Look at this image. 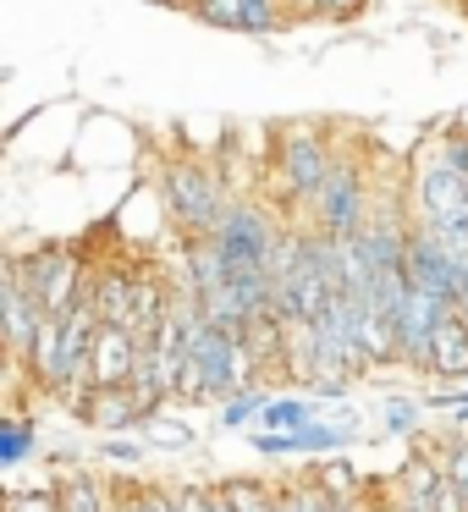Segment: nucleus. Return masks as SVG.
Instances as JSON below:
<instances>
[{"instance_id": "obj_4", "label": "nucleus", "mask_w": 468, "mask_h": 512, "mask_svg": "<svg viewBox=\"0 0 468 512\" xmlns=\"http://www.w3.org/2000/svg\"><path fill=\"white\" fill-rule=\"evenodd\" d=\"M17 276H23V287L34 292V303L45 314H67L89 298V270H83V259L61 243H45L28 259H17Z\"/></svg>"}, {"instance_id": "obj_20", "label": "nucleus", "mask_w": 468, "mask_h": 512, "mask_svg": "<svg viewBox=\"0 0 468 512\" xmlns=\"http://www.w3.org/2000/svg\"><path fill=\"white\" fill-rule=\"evenodd\" d=\"M144 441L155 446V452H193V446H199V430H193L188 419H166V413H160V419L144 424Z\"/></svg>"}, {"instance_id": "obj_14", "label": "nucleus", "mask_w": 468, "mask_h": 512, "mask_svg": "<svg viewBox=\"0 0 468 512\" xmlns=\"http://www.w3.org/2000/svg\"><path fill=\"white\" fill-rule=\"evenodd\" d=\"M435 380H457L463 386L468 380V320H463V309H446L441 314V325H435Z\"/></svg>"}, {"instance_id": "obj_7", "label": "nucleus", "mask_w": 468, "mask_h": 512, "mask_svg": "<svg viewBox=\"0 0 468 512\" xmlns=\"http://www.w3.org/2000/svg\"><path fill=\"white\" fill-rule=\"evenodd\" d=\"M402 270H408V287L413 292H430V298H441V303H457L468 265L457 254H446L424 226H413V232H408V254H402Z\"/></svg>"}, {"instance_id": "obj_33", "label": "nucleus", "mask_w": 468, "mask_h": 512, "mask_svg": "<svg viewBox=\"0 0 468 512\" xmlns=\"http://www.w3.org/2000/svg\"><path fill=\"white\" fill-rule=\"evenodd\" d=\"M182 6H188V0H182Z\"/></svg>"}, {"instance_id": "obj_19", "label": "nucleus", "mask_w": 468, "mask_h": 512, "mask_svg": "<svg viewBox=\"0 0 468 512\" xmlns=\"http://www.w3.org/2000/svg\"><path fill=\"white\" fill-rule=\"evenodd\" d=\"M380 430H386V435H402V441H419V435H424V402H413V397H386V402H380Z\"/></svg>"}, {"instance_id": "obj_25", "label": "nucleus", "mask_w": 468, "mask_h": 512, "mask_svg": "<svg viewBox=\"0 0 468 512\" xmlns=\"http://www.w3.org/2000/svg\"><path fill=\"white\" fill-rule=\"evenodd\" d=\"M369 12V0H309L314 23H358Z\"/></svg>"}, {"instance_id": "obj_16", "label": "nucleus", "mask_w": 468, "mask_h": 512, "mask_svg": "<svg viewBox=\"0 0 468 512\" xmlns=\"http://www.w3.org/2000/svg\"><path fill=\"white\" fill-rule=\"evenodd\" d=\"M309 419H320L314 391H309V397H298V391H276V397L265 402V413H259L254 430H303Z\"/></svg>"}, {"instance_id": "obj_34", "label": "nucleus", "mask_w": 468, "mask_h": 512, "mask_svg": "<svg viewBox=\"0 0 468 512\" xmlns=\"http://www.w3.org/2000/svg\"><path fill=\"white\" fill-rule=\"evenodd\" d=\"M463 386H468V380H463Z\"/></svg>"}, {"instance_id": "obj_12", "label": "nucleus", "mask_w": 468, "mask_h": 512, "mask_svg": "<svg viewBox=\"0 0 468 512\" xmlns=\"http://www.w3.org/2000/svg\"><path fill=\"white\" fill-rule=\"evenodd\" d=\"M144 353H149V342L138 331L100 325V336H94V386H133Z\"/></svg>"}, {"instance_id": "obj_21", "label": "nucleus", "mask_w": 468, "mask_h": 512, "mask_svg": "<svg viewBox=\"0 0 468 512\" xmlns=\"http://www.w3.org/2000/svg\"><path fill=\"white\" fill-rule=\"evenodd\" d=\"M182 12H193L204 28H221V34H243V0H188Z\"/></svg>"}, {"instance_id": "obj_17", "label": "nucleus", "mask_w": 468, "mask_h": 512, "mask_svg": "<svg viewBox=\"0 0 468 512\" xmlns=\"http://www.w3.org/2000/svg\"><path fill=\"white\" fill-rule=\"evenodd\" d=\"M270 397H276V391H270V386H259V380H254V386L232 391V397L221 402V419H215V424H221V430H254Z\"/></svg>"}, {"instance_id": "obj_15", "label": "nucleus", "mask_w": 468, "mask_h": 512, "mask_svg": "<svg viewBox=\"0 0 468 512\" xmlns=\"http://www.w3.org/2000/svg\"><path fill=\"white\" fill-rule=\"evenodd\" d=\"M56 485H61V512H111V485L94 479L89 468H72Z\"/></svg>"}, {"instance_id": "obj_31", "label": "nucleus", "mask_w": 468, "mask_h": 512, "mask_svg": "<svg viewBox=\"0 0 468 512\" xmlns=\"http://www.w3.org/2000/svg\"><path fill=\"white\" fill-rule=\"evenodd\" d=\"M457 309H463V320H468V270H463V292H457Z\"/></svg>"}, {"instance_id": "obj_8", "label": "nucleus", "mask_w": 468, "mask_h": 512, "mask_svg": "<svg viewBox=\"0 0 468 512\" xmlns=\"http://www.w3.org/2000/svg\"><path fill=\"white\" fill-rule=\"evenodd\" d=\"M452 309V303L430 298V292H413L402 298L397 309V347H402V369H413V375H435V325H441V314Z\"/></svg>"}, {"instance_id": "obj_6", "label": "nucleus", "mask_w": 468, "mask_h": 512, "mask_svg": "<svg viewBox=\"0 0 468 512\" xmlns=\"http://www.w3.org/2000/svg\"><path fill=\"white\" fill-rule=\"evenodd\" d=\"M391 496H397V512H463V490L441 474V463L419 441L391 474Z\"/></svg>"}, {"instance_id": "obj_9", "label": "nucleus", "mask_w": 468, "mask_h": 512, "mask_svg": "<svg viewBox=\"0 0 468 512\" xmlns=\"http://www.w3.org/2000/svg\"><path fill=\"white\" fill-rule=\"evenodd\" d=\"M39 320H45V309H39L34 292L23 287V276H17V254H12L6 265H0V331H6V358H12V369H23Z\"/></svg>"}, {"instance_id": "obj_3", "label": "nucleus", "mask_w": 468, "mask_h": 512, "mask_svg": "<svg viewBox=\"0 0 468 512\" xmlns=\"http://www.w3.org/2000/svg\"><path fill=\"white\" fill-rule=\"evenodd\" d=\"M281 237H287V226L276 221V210H270V204L237 199L232 210H226L215 243H221V259H226V270H232V276H270Z\"/></svg>"}, {"instance_id": "obj_18", "label": "nucleus", "mask_w": 468, "mask_h": 512, "mask_svg": "<svg viewBox=\"0 0 468 512\" xmlns=\"http://www.w3.org/2000/svg\"><path fill=\"white\" fill-rule=\"evenodd\" d=\"M34 441H39V424L28 419V413H6L0 419V468H17V463H28V452H34Z\"/></svg>"}, {"instance_id": "obj_23", "label": "nucleus", "mask_w": 468, "mask_h": 512, "mask_svg": "<svg viewBox=\"0 0 468 512\" xmlns=\"http://www.w3.org/2000/svg\"><path fill=\"white\" fill-rule=\"evenodd\" d=\"M419 226L446 248V254H457V259L468 265V210H463V215H441V221H419Z\"/></svg>"}, {"instance_id": "obj_11", "label": "nucleus", "mask_w": 468, "mask_h": 512, "mask_svg": "<svg viewBox=\"0 0 468 512\" xmlns=\"http://www.w3.org/2000/svg\"><path fill=\"white\" fill-rule=\"evenodd\" d=\"M78 419L105 435H138L149 419H160V408L138 397V386H94V397L83 402Z\"/></svg>"}, {"instance_id": "obj_28", "label": "nucleus", "mask_w": 468, "mask_h": 512, "mask_svg": "<svg viewBox=\"0 0 468 512\" xmlns=\"http://www.w3.org/2000/svg\"><path fill=\"white\" fill-rule=\"evenodd\" d=\"M144 507H149V512H182L177 485H144Z\"/></svg>"}, {"instance_id": "obj_2", "label": "nucleus", "mask_w": 468, "mask_h": 512, "mask_svg": "<svg viewBox=\"0 0 468 512\" xmlns=\"http://www.w3.org/2000/svg\"><path fill=\"white\" fill-rule=\"evenodd\" d=\"M160 193H166V210L171 221H177L182 237H215L226 221V210H232V193H226V177L210 166H199V160H177V166L166 171V182H160Z\"/></svg>"}, {"instance_id": "obj_13", "label": "nucleus", "mask_w": 468, "mask_h": 512, "mask_svg": "<svg viewBox=\"0 0 468 512\" xmlns=\"http://www.w3.org/2000/svg\"><path fill=\"white\" fill-rule=\"evenodd\" d=\"M89 303L100 314V325H127L133 331V309H138V276L122 265H105L89 276Z\"/></svg>"}, {"instance_id": "obj_5", "label": "nucleus", "mask_w": 468, "mask_h": 512, "mask_svg": "<svg viewBox=\"0 0 468 512\" xmlns=\"http://www.w3.org/2000/svg\"><path fill=\"white\" fill-rule=\"evenodd\" d=\"M369 182H364V166H358L353 155H336V166H331V177H325V188H320V199H314V210H309V232H320V237H358L364 232V221H369Z\"/></svg>"}, {"instance_id": "obj_27", "label": "nucleus", "mask_w": 468, "mask_h": 512, "mask_svg": "<svg viewBox=\"0 0 468 512\" xmlns=\"http://www.w3.org/2000/svg\"><path fill=\"white\" fill-rule=\"evenodd\" d=\"M435 155H446L457 171H468V127H446V133L435 138Z\"/></svg>"}, {"instance_id": "obj_26", "label": "nucleus", "mask_w": 468, "mask_h": 512, "mask_svg": "<svg viewBox=\"0 0 468 512\" xmlns=\"http://www.w3.org/2000/svg\"><path fill=\"white\" fill-rule=\"evenodd\" d=\"M144 452H149V441H138V435H111V441L100 446L105 463H122V468H138V463H144Z\"/></svg>"}, {"instance_id": "obj_29", "label": "nucleus", "mask_w": 468, "mask_h": 512, "mask_svg": "<svg viewBox=\"0 0 468 512\" xmlns=\"http://www.w3.org/2000/svg\"><path fill=\"white\" fill-rule=\"evenodd\" d=\"M369 512H397V496H391V479H386V490H380V496H369Z\"/></svg>"}, {"instance_id": "obj_32", "label": "nucleus", "mask_w": 468, "mask_h": 512, "mask_svg": "<svg viewBox=\"0 0 468 512\" xmlns=\"http://www.w3.org/2000/svg\"><path fill=\"white\" fill-rule=\"evenodd\" d=\"M149 6H182V0H149Z\"/></svg>"}, {"instance_id": "obj_30", "label": "nucleus", "mask_w": 468, "mask_h": 512, "mask_svg": "<svg viewBox=\"0 0 468 512\" xmlns=\"http://www.w3.org/2000/svg\"><path fill=\"white\" fill-rule=\"evenodd\" d=\"M331 512H369V490L358 501H331Z\"/></svg>"}, {"instance_id": "obj_22", "label": "nucleus", "mask_w": 468, "mask_h": 512, "mask_svg": "<svg viewBox=\"0 0 468 512\" xmlns=\"http://www.w3.org/2000/svg\"><path fill=\"white\" fill-rule=\"evenodd\" d=\"M276 512H331V501H325L320 485L303 474V479H287V485H276Z\"/></svg>"}, {"instance_id": "obj_10", "label": "nucleus", "mask_w": 468, "mask_h": 512, "mask_svg": "<svg viewBox=\"0 0 468 512\" xmlns=\"http://www.w3.org/2000/svg\"><path fill=\"white\" fill-rule=\"evenodd\" d=\"M413 204H419V221H441V215H463L468 210V171H457L446 155L424 160L413 171Z\"/></svg>"}, {"instance_id": "obj_1", "label": "nucleus", "mask_w": 468, "mask_h": 512, "mask_svg": "<svg viewBox=\"0 0 468 512\" xmlns=\"http://www.w3.org/2000/svg\"><path fill=\"white\" fill-rule=\"evenodd\" d=\"M331 166H336V155H331V144H325L320 122L281 127V138H276V182H270V193H276V204L292 215V221L314 210V199H320Z\"/></svg>"}, {"instance_id": "obj_24", "label": "nucleus", "mask_w": 468, "mask_h": 512, "mask_svg": "<svg viewBox=\"0 0 468 512\" xmlns=\"http://www.w3.org/2000/svg\"><path fill=\"white\" fill-rule=\"evenodd\" d=\"M6 512H61V485L45 479V485H23L6 496Z\"/></svg>"}]
</instances>
